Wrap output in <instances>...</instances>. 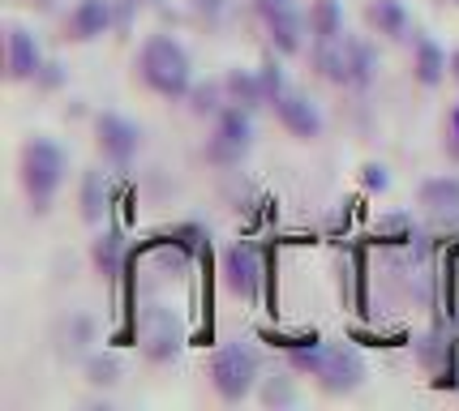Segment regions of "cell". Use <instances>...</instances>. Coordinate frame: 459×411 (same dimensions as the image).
Wrapping results in <instances>:
<instances>
[{"instance_id": "1", "label": "cell", "mask_w": 459, "mask_h": 411, "mask_svg": "<svg viewBox=\"0 0 459 411\" xmlns=\"http://www.w3.org/2000/svg\"><path fill=\"white\" fill-rule=\"evenodd\" d=\"M288 364L297 372H309L326 394H352L365 386V355L357 347H343V343H309V347H292Z\"/></svg>"}, {"instance_id": "2", "label": "cell", "mask_w": 459, "mask_h": 411, "mask_svg": "<svg viewBox=\"0 0 459 411\" xmlns=\"http://www.w3.org/2000/svg\"><path fill=\"white\" fill-rule=\"evenodd\" d=\"M138 73L142 81L163 98H180L194 90V69H189V52L180 47L172 35H151L138 52Z\"/></svg>"}, {"instance_id": "3", "label": "cell", "mask_w": 459, "mask_h": 411, "mask_svg": "<svg viewBox=\"0 0 459 411\" xmlns=\"http://www.w3.org/2000/svg\"><path fill=\"white\" fill-rule=\"evenodd\" d=\"M314 69L335 86H365L374 78V47L348 30L331 39H314Z\"/></svg>"}, {"instance_id": "4", "label": "cell", "mask_w": 459, "mask_h": 411, "mask_svg": "<svg viewBox=\"0 0 459 411\" xmlns=\"http://www.w3.org/2000/svg\"><path fill=\"white\" fill-rule=\"evenodd\" d=\"M65 167H69V158L52 137H30L22 146V189L30 197L35 215H43L52 206L56 189L65 184Z\"/></svg>"}, {"instance_id": "5", "label": "cell", "mask_w": 459, "mask_h": 411, "mask_svg": "<svg viewBox=\"0 0 459 411\" xmlns=\"http://www.w3.org/2000/svg\"><path fill=\"white\" fill-rule=\"evenodd\" d=\"M211 386L223 403H240L258 386V352L245 343H228L211 355Z\"/></svg>"}, {"instance_id": "6", "label": "cell", "mask_w": 459, "mask_h": 411, "mask_svg": "<svg viewBox=\"0 0 459 411\" xmlns=\"http://www.w3.org/2000/svg\"><path fill=\"white\" fill-rule=\"evenodd\" d=\"M249 146H254V120H249L245 107L228 103L215 116V133L206 141V158L220 163V167H237L240 158L249 155Z\"/></svg>"}, {"instance_id": "7", "label": "cell", "mask_w": 459, "mask_h": 411, "mask_svg": "<svg viewBox=\"0 0 459 411\" xmlns=\"http://www.w3.org/2000/svg\"><path fill=\"white\" fill-rule=\"evenodd\" d=\"M254 9H258V18L266 21V30H271V43H275V52H283V56L300 52V43H305V30H309V21H305V13H300L297 0H254Z\"/></svg>"}, {"instance_id": "8", "label": "cell", "mask_w": 459, "mask_h": 411, "mask_svg": "<svg viewBox=\"0 0 459 411\" xmlns=\"http://www.w3.org/2000/svg\"><path fill=\"white\" fill-rule=\"evenodd\" d=\"M138 343L146 360H172L180 352V326L172 309H163V304H146L138 317Z\"/></svg>"}, {"instance_id": "9", "label": "cell", "mask_w": 459, "mask_h": 411, "mask_svg": "<svg viewBox=\"0 0 459 411\" xmlns=\"http://www.w3.org/2000/svg\"><path fill=\"white\" fill-rule=\"evenodd\" d=\"M223 283H228L240 300L258 304L262 300V253H258V244L240 240V244H232V249L223 253Z\"/></svg>"}, {"instance_id": "10", "label": "cell", "mask_w": 459, "mask_h": 411, "mask_svg": "<svg viewBox=\"0 0 459 411\" xmlns=\"http://www.w3.org/2000/svg\"><path fill=\"white\" fill-rule=\"evenodd\" d=\"M95 137H100L103 158H108V163H117V167H125L129 158L138 155V146H142L138 124H134V120H125V116H117V112H103V116L95 120Z\"/></svg>"}, {"instance_id": "11", "label": "cell", "mask_w": 459, "mask_h": 411, "mask_svg": "<svg viewBox=\"0 0 459 411\" xmlns=\"http://www.w3.org/2000/svg\"><path fill=\"white\" fill-rule=\"evenodd\" d=\"M271 107H275V116H280V124L288 129L292 137H318L322 133V112L318 103L309 95H300V90H283V95L271 98Z\"/></svg>"}, {"instance_id": "12", "label": "cell", "mask_w": 459, "mask_h": 411, "mask_svg": "<svg viewBox=\"0 0 459 411\" xmlns=\"http://www.w3.org/2000/svg\"><path fill=\"white\" fill-rule=\"evenodd\" d=\"M108 30H117L112 0H78L74 4V13H69V39L91 43V39H103Z\"/></svg>"}, {"instance_id": "13", "label": "cell", "mask_w": 459, "mask_h": 411, "mask_svg": "<svg viewBox=\"0 0 459 411\" xmlns=\"http://www.w3.org/2000/svg\"><path fill=\"white\" fill-rule=\"evenodd\" d=\"M417 201L425 215H434L438 223H455L459 218V176H429L417 189Z\"/></svg>"}, {"instance_id": "14", "label": "cell", "mask_w": 459, "mask_h": 411, "mask_svg": "<svg viewBox=\"0 0 459 411\" xmlns=\"http://www.w3.org/2000/svg\"><path fill=\"white\" fill-rule=\"evenodd\" d=\"M43 69L39 39L26 26H9V78L13 81H35Z\"/></svg>"}, {"instance_id": "15", "label": "cell", "mask_w": 459, "mask_h": 411, "mask_svg": "<svg viewBox=\"0 0 459 411\" xmlns=\"http://www.w3.org/2000/svg\"><path fill=\"white\" fill-rule=\"evenodd\" d=\"M446 52H442L434 39H425V35H417L412 39V73H417L420 86H438L442 78H446Z\"/></svg>"}, {"instance_id": "16", "label": "cell", "mask_w": 459, "mask_h": 411, "mask_svg": "<svg viewBox=\"0 0 459 411\" xmlns=\"http://www.w3.org/2000/svg\"><path fill=\"white\" fill-rule=\"evenodd\" d=\"M223 86H228V103H237V107H245V112H254V107H262V103H271L258 73L232 69V73L223 78Z\"/></svg>"}, {"instance_id": "17", "label": "cell", "mask_w": 459, "mask_h": 411, "mask_svg": "<svg viewBox=\"0 0 459 411\" xmlns=\"http://www.w3.org/2000/svg\"><path fill=\"white\" fill-rule=\"evenodd\" d=\"M365 18H369V26H374L378 35H386V39H403V35H408V9H403L400 0H374V4L365 9Z\"/></svg>"}, {"instance_id": "18", "label": "cell", "mask_w": 459, "mask_h": 411, "mask_svg": "<svg viewBox=\"0 0 459 411\" xmlns=\"http://www.w3.org/2000/svg\"><path fill=\"white\" fill-rule=\"evenodd\" d=\"M309 35L314 39H331V35H343V4L340 0H314L309 4Z\"/></svg>"}, {"instance_id": "19", "label": "cell", "mask_w": 459, "mask_h": 411, "mask_svg": "<svg viewBox=\"0 0 459 411\" xmlns=\"http://www.w3.org/2000/svg\"><path fill=\"white\" fill-rule=\"evenodd\" d=\"M189 107L198 112V116H220L223 107H228V86L223 81H202L189 90Z\"/></svg>"}, {"instance_id": "20", "label": "cell", "mask_w": 459, "mask_h": 411, "mask_svg": "<svg viewBox=\"0 0 459 411\" xmlns=\"http://www.w3.org/2000/svg\"><path fill=\"white\" fill-rule=\"evenodd\" d=\"M103 206H108L103 172H86V176H82V218H86V223H100Z\"/></svg>"}, {"instance_id": "21", "label": "cell", "mask_w": 459, "mask_h": 411, "mask_svg": "<svg viewBox=\"0 0 459 411\" xmlns=\"http://www.w3.org/2000/svg\"><path fill=\"white\" fill-rule=\"evenodd\" d=\"M120 257H125V235L120 232H103L95 240V261H100V270L112 278L120 270Z\"/></svg>"}, {"instance_id": "22", "label": "cell", "mask_w": 459, "mask_h": 411, "mask_svg": "<svg viewBox=\"0 0 459 411\" xmlns=\"http://www.w3.org/2000/svg\"><path fill=\"white\" fill-rule=\"evenodd\" d=\"M86 381L91 386H103V390H112L120 381V360L117 355H91L86 360Z\"/></svg>"}, {"instance_id": "23", "label": "cell", "mask_w": 459, "mask_h": 411, "mask_svg": "<svg viewBox=\"0 0 459 411\" xmlns=\"http://www.w3.org/2000/svg\"><path fill=\"white\" fill-rule=\"evenodd\" d=\"M262 403L266 407H292L297 403V386L288 377H266L262 381Z\"/></svg>"}, {"instance_id": "24", "label": "cell", "mask_w": 459, "mask_h": 411, "mask_svg": "<svg viewBox=\"0 0 459 411\" xmlns=\"http://www.w3.org/2000/svg\"><path fill=\"white\" fill-rule=\"evenodd\" d=\"M258 78H262V86H266V98H275V95H283V90H288V81H283V64L275 56L258 69Z\"/></svg>"}, {"instance_id": "25", "label": "cell", "mask_w": 459, "mask_h": 411, "mask_svg": "<svg viewBox=\"0 0 459 411\" xmlns=\"http://www.w3.org/2000/svg\"><path fill=\"white\" fill-rule=\"evenodd\" d=\"M360 180H365L369 193H386V189H391V176H386L382 163H365V167H360Z\"/></svg>"}, {"instance_id": "26", "label": "cell", "mask_w": 459, "mask_h": 411, "mask_svg": "<svg viewBox=\"0 0 459 411\" xmlns=\"http://www.w3.org/2000/svg\"><path fill=\"white\" fill-rule=\"evenodd\" d=\"M134 9H138V0H112V13H117V30H120V35L134 26Z\"/></svg>"}, {"instance_id": "27", "label": "cell", "mask_w": 459, "mask_h": 411, "mask_svg": "<svg viewBox=\"0 0 459 411\" xmlns=\"http://www.w3.org/2000/svg\"><path fill=\"white\" fill-rule=\"evenodd\" d=\"M446 150L459 158V103L446 112Z\"/></svg>"}, {"instance_id": "28", "label": "cell", "mask_w": 459, "mask_h": 411, "mask_svg": "<svg viewBox=\"0 0 459 411\" xmlns=\"http://www.w3.org/2000/svg\"><path fill=\"white\" fill-rule=\"evenodd\" d=\"M39 86H48V90H52V86H60V81H65V73H60V64H43L39 69Z\"/></svg>"}, {"instance_id": "29", "label": "cell", "mask_w": 459, "mask_h": 411, "mask_svg": "<svg viewBox=\"0 0 459 411\" xmlns=\"http://www.w3.org/2000/svg\"><path fill=\"white\" fill-rule=\"evenodd\" d=\"M228 4H232V0H198V9L206 13V18H220V13L228 9Z\"/></svg>"}, {"instance_id": "30", "label": "cell", "mask_w": 459, "mask_h": 411, "mask_svg": "<svg viewBox=\"0 0 459 411\" xmlns=\"http://www.w3.org/2000/svg\"><path fill=\"white\" fill-rule=\"evenodd\" d=\"M451 78L459 81V52H451Z\"/></svg>"}, {"instance_id": "31", "label": "cell", "mask_w": 459, "mask_h": 411, "mask_svg": "<svg viewBox=\"0 0 459 411\" xmlns=\"http://www.w3.org/2000/svg\"><path fill=\"white\" fill-rule=\"evenodd\" d=\"M35 4H39V9H52V0H35Z\"/></svg>"}, {"instance_id": "32", "label": "cell", "mask_w": 459, "mask_h": 411, "mask_svg": "<svg viewBox=\"0 0 459 411\" xmlns=\"http://www.w3.org/2000/svg\"><path fill=\"white\" fill-rule=\"evenodd\" d=\"M455 4H459V0H455Z\"/></svg>"}]
</instances>
